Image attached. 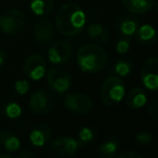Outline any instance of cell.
<instances>
[{
	"instance_id": "obj_1",
	"label": "cell",
	"mask_w": 158,
	"mask_h": 158,
	"mask_svg": "<svg viewBox=\"0 0 158 158\" xmlns=\"http://www.w3.org/2000/svg\"><path fill=\"white\" fill-rule=\"evenodd\" d=\"M87 24L84 10L77 3L67 2L63 5L56 14V28L64 36H76L80 34Z\"/></svg>"
},
{
	"instance_id": "obj_2",
	"label": "cell",
	"mask_w": 158,
	"mask_h": 158,
	"mask_svg": "<svg viewBox=\"0 0 158 158\" xmlns=\"http://www.w3.org/2000/svg\"><path fill=\"white\" fill-rule=\"evenodd\" d=\"M107 63L106 51L98 44L82 46L77 53V64L80 70L87 74H95L105 67Z\"/></svg>"
},
{
	"instance_id": "obj_3",
	"label": "cell",
	"mask_w": 158,
	"mask_h": 158,
	"mask_svg": "<svg viewBox=\"0 0 158 158\" xmlns=\"http://www.w3.org/2000/svg\"><path fill=\"white\" fill-rule=\"evenodd\" d=\"M126 87L120 77L116 75H110L104 80L101 87V100L104 105L112 107L117 105L125 98Z\"/></svg>"
},
{
	"instance_id": "obj_4",
	"label": "cell",
	"mask_w": 158,
	"mask_h": 158,
	"mask_svg": "<svg viewBox=\"0 0 158 158\" xmlns=\"http://www.w3.org/2000/svg\"><path fill=\"white\" fill-rule=\"evenodd\" d=\"M25 15L21 10L10 9L0 14V31L8 35H15L22 31Z\"/></svg>"
},
{
	"instance_id": "obj_5",
	"label": "cell",
	"mask_w": 158,
	"mask_h": 158,
	"mask_svg": "<svg viewBox=\"0 0 158 158\" xmlns=\"http://www.w3.org/2000/svg\"><path fill=\"white\" fill-rule=\"evenodd\" d=\"M29 107L35 114L46 115L54 107V98L49 91L38 90L29 98Z\"/></svg>"
},
{
	"instance_id": "obj_6",
	"label": "cell",
	"mask_w": 158,
	"mask_h": 158,
	"mask_svg": "<svg viewBox=\"0 0 158 158\" xmlns=\"http://www.w3.org/2000/svg\"><path fill=\"white\" fill-rule=\"evenodd\" d=\"M24 74L31 80H40L44 78L47 70L46 60L40 54H31L25 59L23 64Z\"/></svg>"
},
{
	"instance_id": "obj_7",
	"label": "cell",
	"mask_w": 158,
	"mask_h": 158,
	"mask_svg": "<svg viewBox=\"0 0 158 158\" xmlns=\"http://www.w3.org/2000/svg\"><path fill=\"white\" fill-rule=\"evenodd\" d=\"M141 78L143 85L151 91L158 89V59L156 56L148 57L142 64Z\"/></svg>"
},
{
	"instance_id": "obj_8",
	"label": "cell",
	"mask_w": 158,
	"mask_h": 158,
	"mask_svg": "<svg viewBox=\"0 0 158 158\" xmlns=\"http://www.w3.org/2000/svg\"><path fill=\"white\" fill-rule=\"evenodd\" d=\"M64 105L68 110L76 114L85 115L92 110L93 102L88 95L82 93H70L64 99Z\"/></svg>"
},
{
	"instance_id": "obj_9",
	"label": "cell",
	"mask_w": 158,
	"mask_h": 158,
	"mask_svg": "<svg viewBox=\"0 0 158 158\" xmlns=\"http://www.w3.org/2000/svg\"><path fill=\"white\" fill-rule=\"evenodd\" d=\"M47 82L49 87L53 89L55 92L63 93L70 88L73 79L67 70L62 68H54V69H51L47 75Z\"/></svg>"
},
{
	"instance_id": "obj_10",
	"label": "cell",
	"mask_w": 158,
	"mask_h": 158,
	"mask_svg": "<svg viewBox=\"0 0 158 158\" xmlns=\"http://www.w3.org/2000/svg\"><path fill=\"white\" fill-rule=\"evenodd\" d=\"M80 142L69 136H60L52 141L50 144V151L54 155L61 157H70L76 155L78 152Z\"/></svg>"
},
{
	"instance_id": "obj_11",
	"label": "cell",
	"mask_w": 158,
	"mask_h": 158,
	"mask_svg": "<svg viewBox=\"0 0 158 158\" xmlns=\"http://www.w3.org/2000/svg\"><path fill=\"white\" fill-rule=\"evenodd\" d=\"M73 53L72 44L67 40H57L48 50V59L52 64H65L70 59Z\"/></svg>"
},
{
	"instance_id": "obj_12",
	"label": "cell",
	"mask_w": 158,
	"mask_h": 158,
	"mask_svg": "<svg viewBox=\"0 0 158 158\" xmlns=\"http://www.w3.org/2000/svg\"><path fill=\"white\" fill-rule=\"evenodd\" d=\"M55 29L53 24L47 19H40L34 26V36L39 44H47L54 37Z\"/></svg>"
},
{
	"instance_id": "obj_13",
	"label": "cell",
	"mask_w": 158,
	"mask_h": 158,
	"mask_svg": "<svg viewBox=\"0 0 158 158\" xmlns=\"http://www.w3.org/2000/svg\"><path fill=\"white\" fill-rule=\"evenodd\" d=\"M51 135H52V129L50 126L47 123H41L31 130L29 134V141L34 146L40 147L50 141Z\"/></svg>"
},
{
	"instance_id": "obj_14",
	"label": "cell",
	"mask_w": 158,
	"mask_h": 158,
	"mask_svg": "<svg viewBox=\"0 0 158 158\" xmlns=\"http://www.w3.org/2000/svg\"><path fill=\"white\" fill-rule=\"evenodd\" d=\"M126 106L131 110H139V108L143 107L145 104L147 103V97L146 93L143 89L141 88H132L127 93L125 99Z\"/></svg>"
},
{
	"instance_id": "obj_15",
	"label": "cell",
	"mask_w": 158,
	"mask_h": 158,
	"mask_svg": "<svg viewBox=\"0 0 158 158\" xmlns=\"http://www.w3.org/2000/svg\"><path fill=\"white\" fill-rule=\"evenodd\" d=\"M156 0H121V3L133 14H144L152 11Z\"/></svg>"
},
{
	"instance_id": "obj_16",
	"label": "cell",
	"mask_w": 158,
	"mask_h": 158,
	"mask_svg": "<svg viewBox=\"0 0 158 158\" xmlns=\"http://www.w3.org/2000/svg\"><path fill=\"white\" fill-rule=\"evenodd\" d=\"M135 39L142 46H152L157 40V33L156 29L149 24H143L134 33Z\"/></svg>"
},
{
	"instance_id": "obj_17",
	"label": "cell",
	"mask_w": 158,
	"mask_h": 158,
	"mask_svg": "<svg viewBox=\"0 0 158 158\" xmlns=\"http://www.w3.org/2000/svg\"><path fill=\"white\" fill-rule=\"evenodd\" d=\"M88 35L95 44H107L110 39V33L108 28L100 23H92L88 26Z\"/></svg>"
},
{
	"instance_id": "obj_18",
	"label": "cell",
	"mask_w": 158,
	"mask_h": 158,
	"mask_svg": "<svg viewBox=\"0 0 158 158\" xmlns=\"http://www.w3.org/2000/svg\"><path fill=\"white\" fill-rule=\"evenodd\" d=\"M0 145L8 152H16L21 146V140L13 132L2 130L0 132Z\"/></svg>"
},
{
	"instance_id": "obj_19",
	"label": "cell",
	"mask_w": 158,
	"mask_h": 158,
	"mask_svg": "<svg viewBox=\"0 0 158 158\" xmlns=\"http://www.w3.org/2000/svg\"><path fill=\"white\" fill-rule=\"evenodd\" d=\"M119 151V141L116 138L105 140L98 148V153L102 158H115Z\"/></svg>"
},
{
	"instance_id": "obj_20",
	"label": "cell",
	"mask_w": 158,
	"mask_h": 158,
	"mask_svg": "<svg viewBox=\"0 0 158 158\" xmlns=\"http://www.w3.org/2000/svg\"><path fill=\"white\" fill-rule=\"evenodd\" d=\"M29 7L34 14L38 16H46L54 9V0H31Z\"/></svg>"
},
{
	"instance_id": "obj_21",
	"label": "cell",
	"mask_w": 158,
	"mask_h": 158,
	"mask_svg": "<svg viewBox=\"0 0 158 158\" xmlns=\"http://www.w3.org/2000/svg\"><path fill=\"white\" fill-rule=\"evenodd\" d=\"M139 27V22L136 19L132 18V16H123L120 20L118 25L119 31L123 36H127V37H130V36L134 35L135 31Z\"/></svg>"
},
{
	"instance_id": "obj_22",
	"label": "cell",
	"mask_w": 158,
	"mask_h": 158,
	"mask_svg": "<svg viewBox=\"0 0 158 158\" xmlns=\"http://www.w3.org/2000/svg\"><path fill=\"white\" fill-rule=\"evenodd\" d=\"M133 70V63L128 59H121L117 61L113 66V72L118 77H126L130 75Z\"/></svg>"
},
{
	"instance_id": "obj_23",
	"label": "cell",
	"mask_w": 158,
	"mask_h": 158,
	"mask_svg": "<svg viewBox=\"0 0 158 158\" xmlns=\"http://www.w3.org/2000/svg\"><path fill=\"white\" fill-rule=\"evenodd\" d=\"M78 136L81 143H90L97 138V131L91 127H84L79 130Z\"/></svg>"
},
{
	"instance_id": "obj_24",
	"label": "cell",
	"mask_w": 158,
	"mask_h": 158,
	"mask_svg": "<svg viewBox=\"0 0 158 158\" xmlns=\"http://www.w3.org/2000/svg\"><path fill=\"white\" fill-rule=\"evenodd\" d=\"M5 113H6V115H7V117H9V118H11V119H15L21 116V114H22V108H21V106L19 105L18 103L11 102V103H9L6 106Z\"/></svg>"
},
{
	"instance_id": "obj_25",
	"label": "cell",
	"mask_w": 158,
	"mask_h": 158,
	"mask_svg": "<svg viewBox=\"0 0 158 158\" xmlns=\"http://www.w3.org/2000/svg\"><path fill=\"white\" fill-rule=\"evenodd\" d=\"M130 49V39L129 37L125 36V37H121L120 39L117 41L116 44V51L119 54H125L129 51Z\"/></svg>"
},
{
	"instance_id": "obj_26",
	"label": "cell",
	"mask_w": 158,
	"mask_h": 158,
	"mask_svg": "<svg viewBox=\"0 0 158 158\" xmlns=\"http://www.w3.org/2000/svg\"><path fill=\"white\" fill-rule=\"evenodd\" d=\"M152 140H153L152 134H149L148 132H146V131H141L135 134V141H136V143L140 145L151 144Z\"/></svg>"
},
{
	"instance_id": "obj_27",
	"label": "cell",
	"mask_w": 158,
	"mask_h": 158,
	"mask_svg": "<svg viewBox=\"0 0 158 158\" xmlns=\"http://www.w3.org/2000/svg\"><path fill=\"white\" fill-rule=\"evenodd\" d=\"M15 92L20 95H24L29 90V82L27 80H18L14 85Z\"/></svg>"
},
{
	"instance_id": "obj_28",
	"label": "cell",
	"mask_w": 158,
	"mask_h": 158,
	"mask_svg": "<svg viewBox=\"0 0 158 158\" xmlns=\"http://www.w3.org/2000/svg\"><path fill=\"white\" fill-rule=\"evenodd\" d=\"M147 113H148L149 117L153 119H157L158 117V102L157 99H154L153 101L149 102L148 106H147Z\"/></svg>"
},
{
	"instance_id": "obj_29",
	"label": "cell",
	"mask_w": 158,
	"mask_h": 158,
	"mask_svg": "<svg viewBox=\"0 0 158 158\" xmlns=\"http://www.w3.org/2000/svg\"><path fill=\"white\" fill-rule=\"evenodd\" d=\"M116 156L118 158H142L141 154H138V153H135V152H131V151L121 152L120 154H117Z\"/></svg>"
},
{
	"instance_id": "obj_30",
	"label": "cell",
	"mask_w": 158,
	"mask_h": 158,
	"mask_svg": "<svg viewBox=\"0 0 158 158\" xmlns=\"http://www.w3.org/2000/svg\"><path fill=\"white\" fill-rule=\"evenodd\" d=\"M35 156V153L31 151H27V149H23L21 151L20 153L18 154V157L19 158H31Z\"/></svg>"
},
{
	"instance_id": "obj_31",
	"label": "cell",
	"mask_w": 158,
	"mask_h": 158,
	"mask_svg": "<svg viewBox=\"0 0 158 158\" xmlns=\"http://www.w3.org/2000/svg\"><path fill=\"white\" fill-rule=\"evenodd\" d=\"M6 60H7V55L3 50H0V67L6 63Z\"/></svg>"
},
{
	"instance_id": "obj_32",
	"label": "cell",
	"mask_w": 158,
	"mask_h": 158,
	"mask_svg": "<svg viewBox=\"0 0 158 158\" xmlns=\"http://www.w3.org/2000/svg\"><path fill=\"white\" fill-rule=\"evenodd\" d=\"M11 156L9 154H5V153H0V158H10Z\"/></svg>"
}]
</instances>
